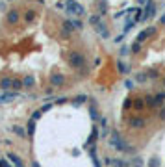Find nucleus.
<instances>
[{
	"label": "nucleus",
	"mask_w": 165,
	"mask_h": 167,
	"mask_svg": "<svg viewBox=\"0 0 165 167\" xmlns=\"http://www.w3.org/2000/svg\"><path fill=\"white\" fill-rule=\"evenodd\" d=\"M139 2H141V4H145V2H148V0H139Z\"/></svg>",
	"instance_id": "nucleus-27"
},
{
	"label": "nucleus",
	"mask_w": 165,
	"mask_h": 167,
	"mask_svg": "<svg viewBox=\"0 0 165 167\" xmlns=\"http://www.w3.org/2000/svg\"><path fill=\"white\" fill-rule=\"evenodd\" d=\"M8 21H9V22H17V21H19V15H17V11H9V15H8Z\"/></svg>",
	"instance_id": "nucleus-9"
},
{
	"label": "nucleus",
	"mask_w": 165,
	"mask_h": 167,
	"mask_svg": "<svg viewBox=\"0 0 165 167\" xmlns=\"http://www.w3.org/2000/svg\"><path fill=\"white\" fill-rule=\"evenodd\" d=\"M148 165H150V167H158V158H152V160H150V164H148Z\"/></svg>",
	"instance_id": "nucleus-20"
},
{
	"label": "nucleus",
	"mask_w": 165,
	"mask_h": 167,
	"mask_svg": "<svg viewBox=\"0 0 165 167\" xmlns=\"http://www.w3.org/2000/svg\"><path fill=\"white\" fill-rule=\"evenodd\" d=\"M33 19H36V15H33V11H28V13H26V21H28V22H32Z\"/></svg>",
	"instance_id": "nucleus-16"
},
{
	"label": "nucleus",
	"mask_w": 165,
	"mask_h": 167,
	"mask_svg": "<svg viewBox=\"0 0 165 167\" xmlns=\"http://www.w3.org/2000/svg\"><path fill=\"white\" fill-rule=\"evenodd\" d=\"M145 124H147V121L143 117H132V121H130V126H132V128H143Z\"/></svg>",
	"instance_id": "nucleus-4"
},
{
	"label": "nucleus",
	"mask_w": 165,
	"mask_h": 167,
	"mask_svg": "<svg viewBox=\"0 0 165 167\" xmlns=\"http://www.w3.org/2000/svg\"><path fill=\"white\" fill-rule=\"evenodd\" d=\"M50 82H52L54 85H61V84L65 82V78L61 76V74H54V76L50 78Z\"/></svg>",
	"instance_id": "nucleus-6"
},
{
	"label": "nucleus",
	"mask_w": 165,
	"mask_h": 167,
	"mask_svg": "<svg viewBox=\"0 0 165 167\" xmlns=\"http://www.w3.org/2000/svg\"><path fill=\"white\" fill-rule=\"evenodd\" d=\"M109 147L111 149H117V150H126V143L123 141V138L119 136L117 132H113V136H111V139H109Z\"/></svg>",
	"instance_id": "nucleus-1"
},
{
	"label": "nucleus",
	"mask_w": 165,
	"mask_h": 167,
	"mask_svg": "<svg viewBox=\"0 0 165 167\" xmlns=\"http://www.w3.org/2000/svg\"><path fill=\"white\" fill-rule=\"evenodd\" d=\"M67 9L74 15H78V17H82V15H86V9L84 6H80L76 0H67Z\"/></svg>",
	"instance_id": "nucleus-2"
},
{
	"label": "nucleus",
	"mask_w": 165,
	"mask_h": 167,
	"mask_svg": "<svg viewBox=\"0 0 165 167\" xmlns=\"http://www.w3.org/2000/svg\"><path fill=\"white\" fill-rule=\"evenodd\" d=\"M159 22H162V24H165V15H163L162 19H159Z\"/></svg>",
	"instance_id": "nucleus-25"
},
{
	"label": "nucleus",
	"mask_w": 165,
	"mask_h": 167,
	"mask_svg": "<svg viewBox=\"0 0 165 167\" xmlns=\"http://www.w3.org/2000/svg\"><path fill=\"white\" fill-rule=\"evenodd\" d=\"M117 67H119V71H121L123 74H128V67H126L123 61H117Z\"/></svg>",
	"instance_id": "nucleus-12"
},
{
	"label": "nucleus",
	"mask_w": 165,
	"mask_h": 167,
	"mask_svg": "<svg viewBox=\"0 0 165 167\" xmlns=\"http://www.w3.org/2000/svg\"><path fill=\"white\" fill-rule=\"evenodd\" d=\"M86 100H87V97H86V95H82V97H76L72 102H74V104H82V102H86Z\"/></svg>",
	"instance_id": "nucleus-14"
},
{
	"label": "nucleus",
	"mask_w": 165,
	"mask_h": 167,
	"mask_svg": "<svg viewBox=\"0 0 165 167\" xmlns=\"http://www.w3.org/2000/svg\"><path fill=\"white\" fill-rule=\"evenodd\" d=\"M22 85H24V84L21 82V80H17V78H15L13 82H11V89H21Z\"/></svg>",
	"instance_id": "nucleus-11"
},
{
	"label": "nucleus",
	"mask_w": 165,
	"mask_h": 167,
	"mask_svg": "<svg viewBox=\"0 0 165 167\" xmlns=\"http://www.w3.org/2000/svg\"><path fill=\"white\" fill-rule=\"evenodd\" d=\"M13 132L17 134V136H21V138H24V136H26V132H24L21 126H13Z\"/></svg>",
	"instance_id": "nucleus-13"
},
{
	"label": "nucleus",
	"mask_w": 165,
	"mask_h": 167,
	"mask_svg": "<svg viewBox=\"0 0 165 167\" xmlns=\"http://www.w3.org/2000/svg\"><path fill=\"white\" fill-rule=\"evenodd\" d=\"M115 164H117L119 167H126V164H124V161H123V160H117V161H115Z\"/></svg>",
	"instance_id": "nucleus-23"
},
{
	"label": "nucleus",
	"mask_w": 165,
	"mask_h": 167,
	"mask_svg": "<svg viewBox=\"0 0 165 167\" xmlns=\"http://www.w3.org/2000/svg\"><path fill=\"white\" fill-rule=\"evenodd\" d=\"M0 167H9V165H8V164H4V161L0 160Z\"/></svg>",
	"instance_id": "nucleus-24"
},
{
	"label": "nucleus",
	"mask_w": 165,
	"mask_h": 167,
	"mask_svg": "<svg viewBox=\"0 0 165 167\" xmlns=\"http://www.w3.org/2000/svg\"><path fill=\"white\" fill-rule=\"evenodd\" d=\"M11 78H4L2 82H0V85H2V89H11Z\"/></svg>",
	"instance_id": "nucleus-7"
},
{
	"label": "nucleus",
	"mask_w": 165,
	"mask_h": 167,
	"mask_svg": "<svg viewBox=\"0 0 165 167\" xmlns=\"http://www.w3.org/2000/svg\"><path fill=\"white\" fill-rule=\"evenodd\" d=\"M8 160L11 161L15 167H24V165H22V161H21V158H19L17 154H13V152H9V154H8Z\"/></svg>",
	"instance_id": "nucleus-5"
},
{
	"label": "nucleus",
	"mask_w": 165,
	"mask_h": 167,
	"mask_svg": "<svg viewBox=\"0 0 165 167\" xmlns=\"http://www.w3.org/2000/svg\"><path fill=\"white\" fill-rule=\"evenodd\" d=\"M69 61H71V65H72V67L80 69L84 63H86V58H84L82 54H78V52H72V54H71V59H69Z\"/></svg>",
	"instance_id": "nucleus-3"
},
{
	"label": "nucleus",
	"mask_w": 165,
	"mask_h": 167,
	"mask_svg": "<svg viewBox=\"0 0 165 167\" xmlns=\"http://www.w3.org/2000/svg\"><path fill=\"white\" fill-rule=\"evenodd\" d=\"M72 22V26H76V28H82V22L80 21H76V19H74V21H71Z\"/></svg>",
	"instance_id": "nucleus-21"
},
{
	"label": "nucleus",
	"mask_w": 165,
	"mask_h": 167,
	"mask_svg": "<svg viewBox=\"0 0 165 167\" xmlns=\"http://www.w3.org/2000/svg\"><path fill=\"white\" fill-rule=\"evenodd\" d=\"M32 167H39V164L37 161H32Z\"/></svg>",
	"instance_id": "nucleus-26"
},
{
	"label": "nucleus",
	"mask_w": 165,
	"mask_h": 167,
	"mask_svg": "<svg viewBox=\"0 0 165 167\" xmlns=\"http://www.w3.org/2000/svg\"><path fill=\"white\" fill-rule=\"evenodd\" d=\"M124 85H126L128 89H132V87H134V80H126V82H124Z\"/></svg>",
	"instance_id": "nucleus-19"
},
{
	"label": "nucleus",
	"mask_w": 165,
	"mask_h": 167,
	"mask_svg": "<svg viewBox=\"0 0 165 167\" xmlns=\"http://www.w3.org/2000/svg\"><path fill=\"white\" fill-rule=\"evenodd\" d=\"M137 80H139V82H145V80H147V76H145V74H137Z\"/></svg>",
	"instance_id": "nucleus-22"
},
{
	"label": "nucleus",
	"mask_w": 165,
	"mask_h": 167,
	"mask_svg": "<svg viewBox=\"0 0 165 167\" xmlns=\"http://www.w3.org/2000/svg\"><path fill=\"white\" fill-rule=\"evenodd\" d=\"M97 30H98V34H100L102 37H108V35H109V32L106 30V26H104V24H98V26H97Z\"/></svg>",
	"instance_id": "nucleus-8"
},
{
	"label": "nucleus",
	"mask_w": 165,
	"mask_h": 167,
	"mask_svg": "<svg viewBox=\"0 0 165 167\" xmlns=\"http://www.w3.org/2000/svg\"><path fill=\"white\" fill-rule=\"evenodd\" d=\"M33 82H36V80H33V76H26V78L22 80V84L26 85V87H32V85H33Z\"/></svg>",
	"instance_id": "nucleus-10"
},
{
	"label": "nucleus",
	"mask_w": 165,
	"mask_h": 167,
	"mask_svg": "<svg viewBox=\"0 0 165 167\" xmlns=\"http://www.w3.org/2000/svg\"><path fill=\"white\" fill-rule=\"evenodd\" d=\"M139 50H141V45H139V43H136V45L132 47V52L136 54V52H139Z\"/></svg>",
	"instance_id": "nucleus-17"
},
{
	"label": "nucleus",
	"mask_w": 165,
	"mask_h": 167,
	"mask_svg": "<svg viewBox=\"0 0 165 167\" xmlns=\"http://www.w3.org/2000/svg\"><path fill=\"white\" fill-rule=\"evenodd\" d=\"M134 167H143V160L141 158H134Z\"/></svg>",
	"instance_id": "nucleus-15"
},
{
	"label": "nucleus",
	"mask_w": 165,
	"mask_h": 167,
	"mask_svg": "<svg viewBox=\"0 0 165 167\" xmlns=\"http://www.w3.org/2000/svg\"><path fill=\"white\" fill-rule=\"evenodd\" d=\"M134 108H136V110H141V108H143V100H136V104H134Z\"/></svg>",
	"instance_id": "nucleus-18"
}]
</instances>
